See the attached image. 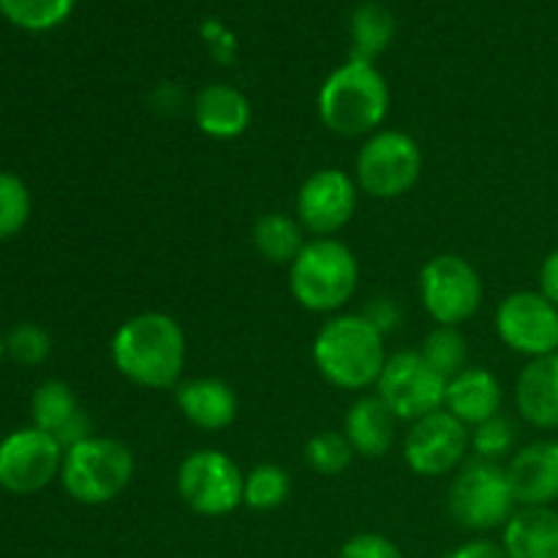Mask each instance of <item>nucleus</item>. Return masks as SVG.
Masks as SVG:
<instances>
[{
  "label": "nucleus",
  "mask_w": 558,
  "mask_h": 558,
  "mask_svg": "<svg viewBox=\"0 0 558 558\" xmlns=\"http://www.w3.org/2000/svg\"><path fill=\"white\" fill-rule=\"evenodd\" d=\"M507 558H558V512L550 507H521L507 521Z\"/></svg>",
  "instance_id": "4be33fe9"
},
{
  "label": "nucleus",
  "mask_w": 558,
  "mask_h": 558,
  "mask_svg": "<svg viewBox=\"0 0 558 558\" xmlns=\"http://www.w3.org/2000/svg\"><path fill=\"white\" fill-rule=\"evenodd\" d=\"M360 314L365 316V319L371 322V325L376 327V330L381 332V336H390V332H396L398 327H401L403 322V314H401V305L396 303V300L390 298H374L365 303V308L360 311Z\"/></svg>",
  "instance_id": "473e14b6"
},
{
  "label": "nucleus",
  "mask_w": 558,
  "mask_h": 558,
  "mask_svg": "<svg viewBox=\"0 0 558 558\" xmlns=\"http://www.w3.org/2000/svg\"><path fill=\"white\" fill-rule=\"evenodd\" d=\"M447 507L458 526L469 532H490L507 526L515 515V494H512L507 469L494 461H472L452 480Z\"/></svg>",
  "instance_id": "0eeeda50"
},
{
  "label": "nucleus",
  "mask_w": 558,
  "mask_h": 558,
  "mask_svg": "<svg viewBox=\"0 0 558 558\" xmlns=\"http://www.w3.org/2000/svg\"><path fill=\"white\" fill-rule=\"evenodd\" d=\"M33 425L52 436L63 450L82 445L93 436V423L65 381L49 379L36 387L31 398Z\"/></svg>",
  "instance_id": "2eb2a0df"
},
{
  "label": "nucleus",
  "mask_w": 558,
  "mask_h": 558,
  "mask_svg": "<svg viewBox=\"0 0 558 558\" xmlns=\"http://www.w3.org/2000/svg\"><path fill=\"white\" fill-rule=\"evenodd\" d=\"M303 234L305 229L300 227L298 218L283 216V213H265L254 223L251 240H254V248L259 251L262 259H267L270 265H292L303 245L308 243Z\"/></svg>",
  "instance_id": "5701e85b"
},
{
  "label": "nucleus",
  "mask_w": 558,
  "mask_h": 558,
  "mask_svg": "<svg viewBox=\"0 0 558 558\" xmlns=\"http://www.w3.org/2000/svg\"><path fill=\"white\" fill-rule=\"evenodd\" d=\"M447 558H507V550L505 545L494 543V539H469Z\"/></svg>",
  "instance_id": "72a5a7b5"
},
{
  "label": "nucleus",
  "mask_w": 558,
  "mask_h": 558,
  "mask_svg": "<svg viewBox=\"0 0 558 558\" xmlns=\"http://www.w3.org/2000/svg\"><path fill=\"white\" fill-rule=\"evenodd\" d=\"M512 445H515V425L505 414H496V417L485 420L472 434V450L480 461L496 463L501 456H507L512 450Z\"/></svg>",
  "instance_id": "7c9ffc66"
},
{
  "label": "nucleus",
  "mask_w": 558,
  "mask_h": 558,
  "mask_svg": "<svg viewBox=\"0 0 558 558\" xmlns=\"http://www.w3.org/2000/svg\"><path fill=\"white\" fill-rule=\"evenodd\" d=\"M338 558H403V554L390 537H385V534L363 532L354 534L352 539L343 543Z\"/></svg>",
  "instance_id": "2f4dec72"
},
{
  "label": "nucleus",
  "mask_w": 558,
  "mask_h": 558,
  "mask_svg": "<svg viewBox=\"0 0 558 558\" xmlns=\"http://www.w3.org/2000/svg\"><path fill=\"white\" fill-rule=\"evenodd\" d=\"M5 352L20 365H41L52 352V338L44 327L22 322L5 336Z\"/></svg>",
  "instance_id": "c756f323"
},
{
  "label": "nucleus",
  "mask_w": 558,
  "mask_h": 558,
  "mask_svg": "<svg viewBox=\"0 0 558 558\" xmlns=\"http://www.w3.org/2000/svg\"><path fill=\"white\" fill-rule=\"evenodd\" d=\"M420 354H423L425 363H428L436 374L445 376L447 381L469 368V343L458 327L436 325L434 330L425 336Z\"/></svg>",
  "instance_id": "393cba45"
},
{
  "label": "nucleus",
  "mask_w": 558,
  "mask_h": 558,
  "mask_svg": "<svg viewBox=\"0 0 558 558\" xmlns=\"http://www.w3.org/2000/svg\"><path fill=\"white\" fill-rule=\"evenodd\" d=\"M74 5L76 0H0V14L22 31L44 33L63 25Z\"/></svg>",
  "instance_id": "bb28decb"
},
{
  "label": "nucleus",
  "mask_w": 558,
  "mask_h": 558,
  "mask_svg": "<svg viewBox=\"0 0 558 558\" xmlns=\"http://www.w3.org/2000/svg\"><path fill=\"white\" fill-rule=\"evenodd\" d=\"M245 474L221 450H196L178 469V494L189 510L205 518H221L243 505Z\"/></svg>",
  "instance_id": "1a4fd4ad"
},
{
  "label": "nucleus",
  "mask_w": 558,
  "mask_h": 558,
  "mask_svg": "<svg viewBox=\"0 0 558 558\" xmlns=\"http://www.w3.org/2000/svg\"><path fill=\"white\" fill-rule=\"evenodd\" d=\"M483 278L458 254H439L420 270V300L436 325L458 327L483 305Z\"/></svg>",
  "instance_id": "6e6552de"
},
{
  "label": "nucleus",
  "mask_w": 558,
  "mask_h": 558,
  "mask_svg": "<svg viewBox=\"0 0 558 558\" xmlns=\"http://www.w3.org/2000/svg\"><path fill=\"white\" fill-rule=\"evenodd\" d=\"M31 191L16 174L0 172V240H9L25 229L31 218Z\"/></svg>",
  "instance_id": "c85d7f7f"
},
{
  "label": "nucleus",
  "mask_w": 558,
  "mask_h": 558,
  "mask_svg": "<svg viewBox=\"0 0 558 558\" xmlns=\"http://www.w3.org/2000/svg\"><path fill=\"white\" fill-rule=\"evenodd\" d=\"M472 447V434L447 409L417 420L403 439V461L420 477H445L456 472Z\"/></svg>",
  "instance_id": "ddd939ff"
},
{
  "label": "nucleus",
  "mask_w": 558,
  "mask_h": 558,
  "mask_svg": "<svg viewBox=\"0 0 558 558\" xmlns=\"http://www.w3.org/2000/svg\"><path fill=\"white\" fill-rule=\"evenodd\" d=\"M316 109L325 129L336 136H371L390 112V85L374 63L349 58L319 87Z\"/></svg>",
  "instance_id": "f03ea898"
},
{
  "label": "nucleus",
  "mask_w": 558,
  "mask_h": 558,
  "mask_svg": "<svg viewBox=\"0 0 558 558\" xmlns=\"http://www.w3.org/2000/svg\"><path fill=\"white\" fill-rule=\"evenodd\" d=\"M3 354H5V338L0 336V360H3Z\"/></svg>",
  "instance_id": "c9c22d12"
},
{
  "label": "nucleus",
  "mask_w": 558,
  "mask_h": 558,
  "mask_svg": "<svg viewBox=\"0 0 558 558\" xmlns=\"http://www.w3.org/2000/svg\"><path fill=\"white\" fill-rule=\"evenodd\" d=\"M354 450L343 430H322L305 445V461L322 477H338L352 466Z\"/></svg>",
  "instance_id": "cd10ccee"
},
{
  "label": "nucleus",
  "mask_w": 558,
  "mask_h": 558,
  "mask_svg": "<svg viewBox=\"0 0 558 558\" xmlns=\"http://www.w3.org/2000/svg\"><path fill=\"white\" fill-rule=\"evenodd\" d=\"M174 403L191 425L202 430H223L238 420V396L223 379L202 376V379L180 381L174 387Z\"/></svg>",
  "instance_id": "f3484780"
},
{
  "label": "nucleus",
  "mask_w": 558,
  "mask_h": 558,
  "mask_svg": "<svg viewBox=\"0 0 558 558\" xmlns=\"http://www.w3.org/2000/svg\"><path fill=\"white\" fill-rule=\"evenodd\" d=\"M512 494L521 507H550L558 501V441L526 445L507 466Z\"/></svg>",
  "instance_id": "dca6fc26"
},
{
  "label": "nucleus",
  "mask_w": 558,
  "mask_h": 558,
  "mask_svg": "<svg viewBox=\"0 0 558 558\" xmlns=\"http://www.w3.org/2000/svg\"><path fill=\"white\" fill-rule=\"evenodd\" d=\"M357 191V183L343 169H316L300 185L294 218L305 232L316 238H332L354 218Z\"/></svg>",
  "instance_id": "4468645a"
},
{
  "label": "nucleus",
  "mask_w": 558,
  "mask_h": 558,
  "mask_svg": "<svg viewBox=\"0 0 558 558\" xmlns=\"http://www.w3.org/2000/svg\"><path fill=\"white\" fill-rule=\"evenodd\" d=\"M292 494V480L287 469L276 463H262L245 474L243 505L254 512H272L283 505Z\"/></svg>",
  "instance_id": "a878e982"
},
{
  "label": "nucleus",
  "mask_w": 558,
  "mask_h": 558,
  "mask_svg": "<svg viewBox=\"0 0 558 558\" xmlns=\"http://www.w3.org/2000/svg\"><path fill=\"white\" fill-rule=\"evenodd\" d=\"M401 420L392 414V409L379 396H363L349 407L343 420V436L352 445L354 456L379 461L390 452L396 441V428Z\"/></svg>",
  "instance_id": "412c9836"
},
{
  "label": "nucleus",
  "mask_w": 558,
  "mask_h": 558,
  "mask_svg": "<svg viewBox=\"0 0 558 558\" xmlns=\"http://www.w3.org/2000/svg\"><path fill=\"white\" fill-rule=\"evenodd\" d=\"M447 379L436 374L420 352H396L387 357L376 381V396L401 423H417L445 409Z\"/></svg>",
  "instance_id": "9d476101"
},
{
  "label": "nucleus",
  "mask_w": 558,
  "mask_h": 558,
  "mask_svg": "<svg viewBox=\"0 0 558 558\" xmlns=\"http://www.w3.org/2000/svg\"><path fill=\"white\" fill-rule=\"evenodd\" d=\"M360 262L338 238H314L289 265V292L311 314H336L354 298Z\"/></svg>",
  "instance_id": "20e7f679"
},
{
  "label": "nucleus",
  "mask_w": 558,
  "mask_h": 558,
  "mask_svg": "<svg viewBox=\"0 0 558 558\" xmlns=\"http://www.w3.org/2000/svg\"><path fill=\"white\" fill-rule=\"evenodd\" d=\"M501 343L529 360L558 352V308L543 292H512L496 311Z\"/></svg>",
  "instance_id": "f8f14e48"
},
{
  "label": "nucleus",
  "mask_w": 558,
  "mask_h": 558,
  "mask_svg": "<svg viewBox=\"0 0 558 558\" xmlns=\"http://www.w3.org/2000/svg\"><path fill=\"white\" fill-rule=\"evenodd\" d=\"M134 477V452L109 436H90L63 456L60 483L74 501L85 507L109 505L129 488Z\"/></svg>",
  "instance_id": "39448f33"
},
{
  "label": "nucleus",
  "mask_w": 558,
  "mask_h": 558,
  "mask_svg": "<svg viewBox=\"0 0 558 558\" xmlns=\"http://www.w3.org/2000/svg\"><path fill=\"white\" fill-rule=\"evenodd\" d=\"M423 150L417 140L398 129H379L365 136L354 161V183L374 199H398L417 185Z\"/></svg>",
  "instance_id": "423d86ee"
},
{
  "label": "nucleus",
  "mask_w": 558,
  "mask_h": 558,
  "mask_svg": "<svg viewBox=\"0 0 558 558\" xmlns=\"http://www.w3.org/2000/svg\"><path fill=\"white\" fill-rule=\"evenodd\" d=\"M515 403L521 417L534 428H558V352L529 360L515 381Z\"/></svg>",
  "instance_id": "6ab92c4d"
},
{
  "label": "nucleus",
  "mask_w": 558,
  "mask_h": 558,
  "mask_svg": "<svg viewBox=\"0 0 558 558\" xmlns=\"http://www.w3.org/2000/svg\"><path fill=\"white\" fill-rule=\"evenodd\" d=\"M387 357L385 336L363 314L332 316L314 338L316 371L338 390L376 387Z\"/></svg>",
  "instance_id": "7ed1b4c3"
},
{
  "label": "nucleus",
  "mask_w": 558,
  "mask_h": 558,
  "mask_svg": "<svg viewBox=\"0 0 558 558\" xmlns=\"http://www.w3.org/2000/svg\"><path fill=\"white\" fill-rule=\"evenodd\" d=\"M396 36V16L385 3L365 0L352 14V58L374 63L392 44Z\"/></svg>",
  "instance_id": "b1692460"
},
{
  "label": "nucleus",
  "mask_w": 558,
  "mask_h": 558,
  "mask_svg": "<svg viewBox=\"0 0 558 558\" xmlns=\"http://www.w3.org/2000/svg\"><path fill=\"white\" fill-rule=\"evenodd\" d=\"M539 292L558 308V248L550 251L539 267Z\"/></svg>",
  "instance_id": "f704fd0d"
},
{
  "label": "nucleus",
  "mask_w": 558,
  "mask_h": 558,
  "mask_svg": "<svg viewBox=\"0 0 558 558\" xmlns=\"http://www.w3.org/2000/svg\"><path fill=\"white\" fill-rule=\"evenodd\" d=\"M65 450L36 425L20 428L0 441V488L27 496L60 477Z\"/></svg>",
  "instance_id": "9b49d317"
},
{
  "label": "nucleus",
  "mask_w": 558,
  "mask_h": 558,
  "mask_svg": "<svg viewBox=\"0 0 558 558\" xmlns=\"http://www.w3.org/2000/svg\"><path fill=\"white\" fill-rule=\"evenodd\" d=\"M109 357L131 385L145 390H174L185 368V332L169 314L145 311L118 327Z\"/></svg>",
  "instance_id": "f257e3e1"
},
{
  "label": "nucleus",
  "mask_w": 558,
  "mask_h": 558,
  "mask_svg": "<svg viewBox=\"0 0 558 558\" xmlns=\"http://www.w3.org/2000/svg\"><path fill=\"white\" fill-rule=\"evenodd\" d=\"M501 401H505V390L501 381L496 379L494 371L474 368L469 365L458 376L447 381L445 392V409L463 425L477 428L485 420L501 414Z\"/></svg>",
  "instance_id": "a211bd4d"
},
{
  "label": "nucleus",
  "mask_w": 558,
  "mask_h": 558,
  "mask_svg": "<svg viewBox=\"0 0 558 558\" xmlns=\"http://www.w3.org/2000/svg\"><path fill=\"white\" fill-rule=\"evenodd\" d=\"M194 123L210 140H238L251 125L248 98L232 85H205L194 98Z\"/></svg>",
  "instance_id": "aec40b11"
}]
</instances>
